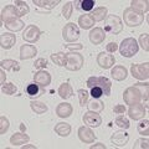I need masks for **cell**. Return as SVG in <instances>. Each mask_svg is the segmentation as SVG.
Masks as SVG:
<instances>
[{"instance_id": "6da1fadb", "label": "cell", "mask_w": 149, "mask_h": 149, "mask_svg": "<svg viewBox=\"0 0 149 149\" xmlns=\"http://www.w3.org/2000/svg\"><path fill=\"white\" fill-rule=\"evenodd\" d=\"M123 20H124V24L127 26L136 27V26H139V25L143 24L144 15L136 11L132 8H128V9H125L124 13H123Z\"/></svg>"}, {"instance_id": "7a4b0ae2", "label": "cell", "mask_w": 149, "mask_h": 149, "mask_svg": "<svg viewBox=\"0 0 149 149\" xmlns=\"http://www.w3.org/2000/svg\"><path fill=\"white\" fill-rule=\"evenodd\" d=\"M139 46L133 37H127L119 45V52L123 57H133L138 52Z\"/></svg>"}, {"instance_id": "3957f363", "label": "cell", "mask_w": 149, "mask_h": 149, "mask_svg": "<svg viewBox=\"0 0 149 149\" xmlns=\"http://www.w3.org/2000/svg\"><path fill=\"white\" fill-rule=\"evenodd\" d=\"M87 87L88 88H92V87H97V88H101L103 91V95L104 96H109L111 95V87H112V83L107 77H90L87 80Z\"/></svg>"}, {"instance_id": "277c9868", "label": "cell", "mask_w": 149, "mask_h": 149, "mask_svg": "<svg viewBox=\"0 0 149 149\" xmlns=\"http://www.w3.org/2000/svg\"><path fill=\"white\" fill-rule=\"evenodd\" d=\"M123 30V22L120 20V17L116 15H108L106 17L104 21V31L109 32V34L117 35Z\"/></svg>"}, {"instance_id": "5b68a950", "label": "cell", "mask_w": 149, "mask_h": 149, "mask_svg": "<svg viewBox=\"0 0 149 149\" xmlns=\"http://www.w3.org/2000/svg\"><path fill=\"white\" fill-rule=\"evenodd\" d=\"M83 56L81 54L72 51V52L67 54V62H66V67L68 71H78L81 70L83 66Z\"/></svg>"}, {"instance_id": "8992f818", "label": "cell", "mask_w": 149, "mask_h": 149, "mask_svg": "<svg viewBox=\"0 0 149 149\" xmlns=\"http://www.w3.org/2000/svg\"><path fill=\"white\" fill-rule=\"evenodd\" d=\"M130 73L139 81H147L149 77V63H133L130 66Z\"/></svg>"}, {"instance_id": "52a82bcc", "label": "cell", "mask_w": 149, "mask_h": 149, "mask_svg": "<svg viewBox=\"0 0 149 149\" xmlns=\"http://www.w3.org/2000/svg\"><path fill=\"white\" fill-rule=\"evenodd\" d=\"M62 37L67 42H73L80 37V29L74 22H68L62 29Z\"/></svg>"}, {"instance_id": "ba28073f", "label": "cell", "mask_w": 149, "mask_h": 149, "mask_svg": "<svg viewBox=\"0 0 149 149\" xmlns=\"http://www.w3.org/2000/svg\"><path fill=\"white\" fill-rule=\"evenodd\" d=\"M123 98H124L125 104L130 106V104L138 103V102L142 100V95H141V92H139V90L136 86H132V87H128L127 90L124 91Z\"/></svg>"}, {"instance_id": "9c48e42d", "label": "cell", "mask_w": 149, "mask_h": 149, "mask_svg": "<svg viewBox=\"0 0 149 149\" xmlns=\"http://www.w3.org/2000/svg\"><path fill=\"white\" fill-rule=\"evenodd\" d=\"M41 31L36 25H29L25 27L24 34H22V39L30 44H35L37 40L40 39Z\"/></svg>"}, {"instance_id": "30bf717a", "label": "cell", "mask_w": 149, "mask_h": 149, "mask_svg": "<svg viewBox=\"0 0 149 149\" xmlns=\"http://www.w3.org/2000/svg\"><path fill=\"white\" fill-rule=\"evenodd\" d=\"M82 120L83 123H85L86 125H88V127H100V125L102 124V118L101 116L98 113H96V112H92V111H88L86 112L85 114H83L82 117Z\"/></svg>"}, {"instance_id": "8fae6325", "label": "cell", "mask_w": 149, "mask_h": 149, "mask_svg": "<svg viewBox=\"0 0 149 149\" xmlns=\"http://www.w3.org/2000/svg\"><path fill=\"white\" fill-rule=\"evenodd\" d=\"M97 63L100 65V67L104 68V70H108L112 66H114L116 63V58L113 55L111 54H106V52H101L97 56Z\"/></svg>"}, {"instance_id": "7c38bea8", "label": "cell", "mask_w": 149, "mask_h": 149, "mask_svg": "<svg viewBox=\"0 0 149 149\" xmlns=\"http://www.w3.org/2000/svg\"><path fill=\"white\" fill-rule=\"evenodd\" d=\"M144 113H146V109H144L143 104L138 103H134V104H130L129 106V109H128V114H129V118L133 119V120H139L144 117Z\"/></svg>"}, {"instance_id": "4fadbf2b", "label": "cell", "mask_w": 149, "mask_h": 149, "mask_svg": "<svg viewBox=\"0 0 149 149\" xmlns=\"http://www.w3.org/2000/svg\"><path fill=\"white\" fill-rule=\"evenodd\" d=\"M78 138L81 139V142L90 144V143L95 142V139L97 137H96V134L93 133V130L91 128L85 127V125H83V127L78 128Z\"/></svg>"}, {"instance_id": "5bb4252c", "label": "cell", "mask_w": 149, "mask_h": 149, "mask_svg": "<svg viewBox=\"0 0 149 149\" xmlns=\"http://www.w3.org/2000/svg\"><path fill=\"white\" fill-rule=\"evenodd\" d=\"M34 81L41 87H47L51 83V74L45 70H39L34 74Z\"/></svg>"}, {"instance_id": "9a60e30c", "label": "cell", "mask_w": 149, "mask_h": 149, "mask_svg": "<svg viewBox=\"0 0 149 149\" xmlns=\"http://www.w3.org/2000/svg\"><path fill=\"white\" fill-rule=\"evenodd\" d=\"M128 141H129V136H128V133L124 132V129L114 132L111 137V142L117 147H124L128 143Z\"/></svg>"}, {"instance_id": "2e32d148", "label": "cell", "mask_w": 149, "mask_h": 149, "mask_svg": "<svg viewBox=\"0 0 149 149\" xmlns=\"http://www.w3.org/2000/svg\"><path fill=\"white\" fill-rule=\"evenodd\" d=\"M106 39V32L102 27H95L90 32V41L95 45H101Z\"/></svg>"}, {"instance_id": "e0dca14e", "label": "cell", "mask_w": 149, "mask_h": 149, "mask_svg": "<svg viewBox=\"0 0 149 149\" xmlns=\"http://www.w3.org/2000/svg\"><path fill=\"white\" fill-rule=\"evenodd\" d=\"M16 42V36L14 34H10V32H4L0 36V45H1L3 49L9 50L11 49Z\"/></svg>"}, {"instance_id": "ac0fdd59", "label": "cell", "mask_w": 149, "mask_h": 149, "mask_svg": "<svg viewBox=\"0 0 149 149\" xmlns=\"http://www.w3.org/2000/svg\"><path fill=\"white\" fill-rule=\"evenodd\" d=\"M15 17H20L19 13L16 10V8L14 5H6L5 8L1 10V22L4 24L6 20H10V19H15Z\"/></svg>"}, {"instance_id": "d6986e66", "label": "cell", "mask_w": 149, "mask_h": 149, "mask_svg": "<svg viewBox=\"0 0 149 149\" xmlns=\"http://www.w3.org/2000/svg\"><path fill=\"white\" fill-rule=\"evenodd\" d=\"M36 54H37V50L34 45H22L20 47V58L21 60L32 58Z\"/></svg>"}, {"instance_id": "ffe728a7", "label": "cell", "mask_w": 149, "mask_h": 149, "mask_svg": "<svg viewBox=\"0 0 149 149\" xmlns=\"http://www.w3.org/2000/svg\"><path fill=\"white\" fill-rule=\"evenodd\" d=\"M56 114L60 118H68L72 114V106L70 103H60L57 107H56Z\"/></svg>"}, {"instance_id": "44dd1931", "label": "cell", "mask_w": 149, "mask_h": 149, "mask_svg": "<svg viewBox=\"0 0 149 149\" xmlns=\"http://www.w3.org/2000/svg\"><path fill=\"white\" fill-rule=\"evenodd\" d=\"M111 74H112V77L114 78L116 81H123L127 78L128 76V71H127V68H125L124 66H114L113 68H112V71H111Z\"/></svg>"}, {"instance_id": "7402d4cb", "label": "cell", "mask_w": 149, "mask_h": 149, "mask_svg": "<svg viewBox=\"0 0 149 149\" xmlns=\"http://www.w3.org/2000/svg\"><path fill=\"white\" fill-rule=\"evenodd\" d=\"M30 137L27 136L25 132H20V133H15L13 134L11 138H10V143L13 144L14 147H17V146H22V144H25L29 142Z\"/></svg>"}, {"instance_id": "603a6c76", "label": "cell", "mask_w": 149, "mask_h": 149, "mask_svg": "<svg viewBox=\"0 0 149 149\" xmlns=\"http://www.w3.org/2000/svg\"><path fill=\"white\" fill-rule=\"evenodd\" d=\"M5 27L6 29H9L10 31H20V30H22L24 29V26H25V24L22 22L20 19L19 17H15V19H10V20H6L5 22Z\"/></svg>"}, {"instance_id": "cb8c5ba5", "label": "cell", "mask_w": 149, "mask_h": 149, "mask_svg": "<svg viewBox=\"0 0 149 149\" xmlns=\"http://www.w3.org/2000/svg\"><path fill=\"white\" fill-rule=\"evenodd\" d=\"M130 8L134 9L136 11L141 13L144 15V13H148L149 10V1L148 0H133L132 3H130Z\"/></svg>"}, {"instance_id": "d4e9b609", "label": "cell", "mask_w": 149, "mask_h": 149, "mask_svg": "<svg viewBox=\"0 0 149 149\" xmlns=\"http://www.w3.org/2000/svg\"><path fill=\"white\" fill-rule=\"evenodd\" d=\"M78 25L81 26V29L88 30L95 25V20H93L91 14H85V15H81L80 19H78Z\"/></svg>"}, {"instance_id": "484cf974", "label": "cell", "mask_w": 149, "mask_h": 149, "mask_svg": "<svg viewBox=\"0 0 149 149\" xmlns=\"http://www.w3.org/2000/svg\"><path fill=\"white\" fill-rule=\"evenodd\" d=\"M32 4L40 8H44L45 10L49 11L51 9H54L56 5H58L60 0H32Z\"/></svg>"}, {"instance_id": "4316f807", "label": "cell", "mask_w": 149, "mask_h": 149, "mask_svg": "<svg viewBox=\"0 0 149 149\" xmlns=\"http://www.w3.org/2000/svg\"><path fill=\"white\" fill-rule=\"evenodd\" d=\"M92 17L95 21H102L108 16V9L106 6H100V8H96L95 10L92 11Z\"/></svg>"}, {"instance_id": "83f0119b", "label": "cell", "mask_w": 149, "mask_h": 149, "mask_svg": "<svg viewBox=\"0 0 149 149\" xmlns=\"http://www.w3.org/2000/svg\"><path fill=\"white\" fill-rule=\"evenodd\" d=\"M55 132L58 134L60 137H67L71 133V125L66 122H60L55 125Z\"/></svg>"}, {"instance_id": "f1b7e54d", "label": "cell", "mask_w": 149, "mask_h": 149, "mask_svg": "<svg viewBox=\"0 0 149 149\" xmlns=\"http://www.w3.org/2000/svg\"><path fill=\"white\" fill-rule=\"evenodd\" d=\"M58 95L63 100H67L70 98L72 95H73V91H72V87L70 86L68 82H63L61 86L58 87Z\"/></svg>"}, {"instance_id": "f546056e", "label": "cell", "mask_w": 149, "mask_h": 149, "mask_svg": "<svg viewBox=\"0 0 149 149\" xmlns=\"http://www.w3.org/2000/svg\"><path fill=\"white\" fill-rule=\"evenodd\" d=\"M50 58H51V61H52L55 65H57V66H66L67 54H65V52H57V54L51 55Z\"/></svg>"}, {"instance_id": "4dcf8cb0", "label": "cell", "mask_w": 149, "mask_h": 149, "mask_svg": "<svg viewBox=\"0 0 149 149\" xmlns=\"http://www.w3.org/2000/svg\"><path fill=\"white\" fill-rule=\"evenodd\" d=\"M0 65H1L3 68L8 70V71H20V65L14 60H3Z\"/></svg>"}, {"instance_id": "1f68e13d", "label": "cell", "mask_w": 149, "mask_h": 149, "mask_svg": "<svg viewBox=\"0 0 149 149\" xmlns=\"http://www.w3.org/2000/svg\"><path fill=\"white\" fill-rule=\"evenodd\" d=\"M30 107L36 114H42L47 111V106H46L45 103H42V102H39V101H31Z\"/></svg>"}, {"instance_id": "d6a6232c", "label": "cell", "mask_w": 149, "mask_h": 149, "mask_svg": "<svg viewBox=\"0 0 149 149\" xmlns=\"http://www.w3.org/2000/svg\"><path fill=\"white\" fill-rule=\"evenodd\" d=\"M14 6L16 8V10H17V13H19V15L20 16H25L26 14H29V11H30V9H29V6H27L26 1L16 0L15 4H14Z\"/></svg>"}, {"instance_id": "836d02e7", "label": "cell", "mask_w": 149, "mask_h": 149, "mask_svg": "<svg viewBox=\"0 0 149 149\" xmlns=\"http://www.w3.org/2000/svg\"><path fill=\"white\" fill-rule=\"evenodd\" d=\"M88 109L92 112H96V113H101V112L104 109V103L100 100L93 98V101L90 102V104H88Z\"/></svg>"}, {"instance_id": "e575fe53", "label": "cell", "mask_w": 149, "mask_h": 149, "mask_svg": "<svg viewBox=\"0 0 149 149\" xmlns=\"http://www.w3.org/2000/svg\"><path fill=\"white\" fill-rule=\"evenodd\" d=\"M93 8H95V1H93V0H81V1H77V9L78 10L90 11Z\"/></svg>"}, {"instance_id": "d590c367", "label": "cell", "mask_w": 149, "mask_h": 149, "mask_svg": "<svg viewBox=\"0 0 149 149\" xmlns=\"http://www.w3.org/2000/svg\"><path fill=\"white\" fill-rule=\"evenodd\" d=\"M137 130L139 134H142L144 137L149 136V119H144L137 125Z\"/></svg>"}, {"instance_id": "8d00e7d4", "label": "cell", "mask_w": 149, "mask_h": 149, "mask_svg": "<svg viewBox=\"0 0 149 149\" xmlns=\"http://www.w3.org/2000/svg\"><path fill=\"white\" fill-rule=\"evenodd\" d=\"M114 123H116V125H118V127L122 128V129H128L130 127L129 119L125 118L124 116H118V117L114 119Z\"/></svg>"}, {"instance_id": "74e56055", "label": "cell", "mask_w": 149, "mask_h": 149, "mask_svg": "<svg viewBox=\"0 0 149 149\" xmlns=\"http://www.w3.org/2000/svg\"><path fill=\"white\" fill-rule=\"evenodd\" d=\"M16 91H17V87L14 85V83H5V85L1 86V92L5 93V95H8V96L15 95Z\"/></svg>"}, {"instance_id": "f35d334b", "label": "cell", "mask_w": 149, "mask_h": 149, "mask_svg": "<svg viewBox=\"0 0 149 149\" xmlns=\"http://www.w3.org/2000/svg\"><path fill=\"white\" fill-rule=\"evenodd\" d=\"M39 91H40V88H39V85H37L36 82L30 83V85H27V87H26V93L29 97L39 96Z\"/></svg>"}, {"instance_id": "ab89813d", "label": "cell", "mask_w": 149, "mask_h": 149, "mask_svg": "<svg viewBox=\"0 0 149 149\" xmlns=\"http://www.w3.org/2000/svg\"><path fill=\"white\" fill-rule=\"evenodd\" d=\"M72 11H73V5H72V3H71V1L65 3V5H63V8H62V15H63V17L66 19V20H68V19L71 17Z\"/></svg>"}, {"instance_id": "60d3db41", "label": "cell", "mask_w": 149, "mask_h": 149, "mask_svg": "<svg viewBox=\"0 0 149 149\" xmlns=\"http://www.w3.org/2000/svg\"><path fill=\"white\" fill-rule=\"evenodd\" d=\"M134 86L139 90L142 97L146 100V103H148V82H146V83H136Z\"/></svg>"}, {"instance_id": "b9f144b4", "label": "cell", "mask_w": 149, "mask_h": 149, "mask_svg": "<svg viewBox=\"0 0 149 149\" xmlns=\"http://www.w3.org/2000/svg\"><path fill=\"white\" fill-rule=\"evenodd\" d=\"M77 95H78V101H80V106L81 107H85L88 102V92L86 90H78L77 91Z\"/></svg>"}, {"instance_id": "7bdbcfd3", "label": "cell", "mask_w": 149, "mask_h": 149, "mask_svg": "<svg viewBox=\"0 0 149 149\" xmlns=\"http://www.w3.org/2000/svg\"><path fill=\"white\" fill-rule=\"evenodd\" d=\"M139 45L142 46L146 52H148L149 51V36H148V34H142L139 36Z\"/></svg>"}, {"instance_id": "ee69618b", "label": "cell", "mask_w": 149, "mask_h": 149, "mask_svg": "<svg viewBox=\"0 0 149 149\" xmlns=\"http://www.w3.org/2000/svg\"><path fill=\"white\" fill-rule=\"evenodd\" d=\"M133 148H136V149H148L149 148V142H148V139L146 138H139L136 141V143H134V147Z\"/></svg>"}, {"instance_id": "f6af8a7d", "label": "cell", "mask_w": 149, "mask_h": 149, "mask_svg": "<svg viewBox=\"0 0 149 149\" xmlns=\"http://www.w3.org/2000/svg\"><path fill=\"white\" fill-rule=\"evenodd\" d=\"M9 119L5 116H1L0 117V134H5V132L9 129Z\"/></svg>"}, {"instance_id": "bcb514c9", "label": "cell", "mask_w": 149, "mask_h": 149, "mask_svg": "<svg viewBox=\"0 0 149 149\" xmlns=\"http://www.w3.org/2000/svg\"><path fill=\"white\" fill-rule=\"evenodd\" d=\"M34 66L36 68H39V70H44V68H46V66H47V60L44 58V57L37 58L35 61V63H34Z\"/></svg>"}, {"instance_id": "7dc6e473", "label": "cell", "mask_w": 149, "mask_h": 149, "mask_svg": "<svg viewBox=\"0 0 149 149\" xmlns=\"http://www.w3.org/2000/svg\"><path fill=\"white\" fill-rule=\"evenodd\" d=\"M91 90V96L93 97L95 100H98L100 97H102L103 96V91L101 90V88H97V87H92V88H90Z\"/></svg>"}, {"instance_id": "c3c4849f", "label": "cell", "mask_w": 149, "mask_h": 149, "mask_svg": "<svg viewBox=\"0 0 149 149\" xmlns=\"http://www.w3.org/2000/svg\"><path fill=\"white\" fill-rule=\"evenodd\" d=\"M65 47L72 52V51L82 50V49H83V45H82V44H68V45H65Z\"/></svg>"}, {"instance_id": "681fc988", "label": "cell", "mask_w": 149, "mask_h": 149, "mask_svg": "<svg viewBox=\"0 0 149 149\" xmlns=\"http://www.w3.org/2000/svg\"><path fill=\"white\" fill-rule=\"evenodd\" d=\"M117 49H118L117 42H109L108 45L106 46V50H107V52L108 54H114L116 51H117Z\"/></svg>"}, {"instance_id": "f907efd6", "label": "cell", "mask_w": 149, "mask_h": 149, "mask_svg": "<svg viewBox=\"0 0 149 149\" xmlns=\"http://www.w3.org/2000/svg\"><path fill=\"white\" fill-rule=\"evenodd\" d=\"M113 112H114L116 114H123L124 112H125V107L123 104H117V106H114Z\"/></svg>"}, {"instance_id": "816d5d0a", "label": "cell", "mask_w": 149, "mask_h": 149, "mask_svg": "<svg viewBox=\"0 0 149 149\" xmlns=\"http://www.w3.org/2000/svg\"><path fill=\"white\" fill-rule=\"evenodd\" d=\"M91 149H97V148H102V149H106V146L102 143H97V144H93V146L90 147Z\"/></svg>"}, {"instance_id": "f5cc1de1", "label": "cell", "mask_w": 149, "mask_h": 149, "mask_svg": "<svg viewBox=\"0 0 149 149\" xmlns=\"http://www.w3.org/2000/svg\"><path fill=\"white\" fill-rule=\"evenodd\" d=\"M0 77H1V80H0V83H1V85H5V72H4V70H1V71H0Z\"/></svg>"}, {"instance_id": "db71d44e", "label": "cell", "mask_w": 149, "mask_h": 149, "mask_svg": "<svg viewBox=\"0 0 149 149\" xmlns=\"http://www.w3.org/2000/svg\"><path fill=\"white\" fill-rule=\"evenodd\" d=\"M20 130L21 132H26V125L24 123H20Z\"/></svg>"}, {"instance_id": "11a10c76", "label": "cell", "mask_w": 149, "mask_h": 149, "mask_svg": "<svg viewBox=\"0 0 149 149\" xmlns=\"http://www.w3.org/2000/svg\"><path fill=\"white\" fill-rule=\"evenodd\" d=\"M22 148H24V149H25V148H35V146H26V144H25V146L22 147Z\"/></svg>"}]
</instances>
